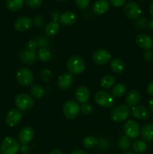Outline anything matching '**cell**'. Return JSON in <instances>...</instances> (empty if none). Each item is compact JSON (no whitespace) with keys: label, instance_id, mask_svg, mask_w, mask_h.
Masks as SVG:
<instances>
[{"label":"cell","instance_id":"6da1fadb","mask_svg":"<svg viewBox=\"0 0 153 154\" xmlns=\"http://www.w3.org/2000/svg\"><path fill=\"white\" fill-rule=\"evenodd\" d=\"M67 66L71 75H80L85 70L86 64L82 57L74 55L68 59Z\"/></svg>","mask_w":153,"mask_h":154},{"label":"cell","instance_id":"7a4b0ae2","mask_svg":"<svg viewBox=\"0 0 153 154\" xmlns=\"http://www.w3.org/2000/svg\"><path fill=\"white\" fill-rule=\"evenodd\" d=\"M20 150V144L16 139L10 136L4 138L0 146L1 154H16Z\"/></svg>","mask_w":153,"mask_h":154},{"label":"cell","instance_id":"3957f363","mask_svg":"<svg viewBox=\"0 0 153 154\" xmlns=\"http://www.w3.org/2000/svg\"><path fill=\"white\" fill-rule=\"evenodd\" d=\"M14 103L18 110L28 111L32 109L34 105L33 98L26 93H20L15 97Z\"/></svg>","mask_w":153,"mask_h":154},{"label":"cell","instance_id":"277c9868","mask_svg":"<svg viewBox=\"0 0 153 154\" xmlns=\"http://www.w3.org/2000/svg\"><path fill=\"white\" fill-rule=\"evenodd\" d=\"M16 81L22 87H28L34 81V75L29 69L26 67L20 68L16 74Z\"/></svg>","mask_w":153,"mask_h":154},{"label":"cell","instance_id":"5b68a950","mask_svg":"<svg viewBox=\"0 0 153 154\" xmlns=\"http://www.w3.org/2000/svg\"><path fill=\"white\" fill-rule=\"evenodd\" d=\"M130 114V110L127 105H121L116 107L110 114V117L113 121L120 123L127 120Z\"/></svg>","mask_w":153,"mask_h":154},{"label":"cell","instance_id":"8992f818","mask_svg":"<svg viewBox=\"0 0 153 154\" xmlns=\"http://www.w3.org/2000/svg\"><path fill=\"white\" fill-rule=\"evenodd\" d=\"M80 106L74 100H68L63 105V114L66 118L69 120L75 119L79 114Z\"/></svg>","mask_w":153,"mask_h":154},{"label":"cell","instance_id":"52a82bcc","mask_svg":"<svg viewBox=\"0 0 153 154\" xmlns=\"http://www.w3.org/2000/svg\"><path fill=\"white\" fill-rule=\"evenodd\" d=\"M94 101L104 108H111L114 105V97L105 91H98L94 95Z\"/></svg>","mask_w":153,"mask_h":154},{"label":"cell","instance_id":"ba28073f","mask_svg":"<svg viewBox=\"0 0 153 154\" xmlns=\"http://www.w3.org/2000/svg\"><path fill=\"white\" fill-rule=\"evenodd\" d=\"M140 126L134 120H128L124 125V135L129 138H135L140 135Z\"/></svg>","mask_w":153,"mask_h":154},{"label":"cell","instance_id":"9c48e42d","mask_svg":"<svg viewBox=\"0 0 153 154\" xmlns=\"http://www.w3.org/2000/svg\"><path fill=\"white\" fill-rule=\"evenodd\" d=\"M140 7L135 2H129L124 8V13L130 19H137L141 14Z\"/></svg>","mask_w":153,"mask_h":154},{"label":"cell","instance_id":"30bf717a","mask_svg":"<svg viewBox=\"0 0 153 154\" xmlns=\"http://www.w3.org/2000/svg\"><path fill=\"white\" fill-rule=\"evenodd\" d=\"M33 25V20L27 16H21L15 20L14 29L18 32H23L28 31Z\"/></svg>","mask_w":153,"mask_h":154},{"label":"cell","instance_id":"8fae6325","mask_svg":"<svg viewBox=\"0 0 153 154\" xmlns=\"http://www.w3.org/2000/svg\"><path fill=\"white\" fill-rule=\"evenodd\" d=\"M93 61L98 65H105L111 60V54L108 51L100 49L96 51L92 56Z\"/></svg>","mask_w":153,"mask_h":154},{"label":"cell","instance_id":"7c38bea8","mask_svg":"<svg viewBox=\"0 0 153 154\" xmlns=\"http://www.w3.org/2000/svg\"><path fill=\"white\" fill-rule=\"evenodd\" d=\"M22 118V113L18 109H12L8 112L5 116V123L10 127L16 126L20 122Z\"/></svg>","mask_w":153,"mask_h":154},{"label":"cell","instance_id":"4fadbf2b","mask_svg":"<svg viewBox=\"0 0 153 154\" xmlns=\"http://www.w3.org/2000/svg\"><path fill=\"white\" fill-rule=\"evenodd\" d=\"M34 136V129L30 126H25L19 132V141L21 144H26L29 143Z\"/></svg>","mask_w":153,"mask_h":154},{"label":"cell","instance_id":"5bb4252c","mask_svg":"<svg viewBox=\"0 0 153 154\" xmlns=\"http://www.w3.org/2000/svg\"><path fill=\"white\" fill-rule=\"evenodd\" d=\"M73 76L70 73H64L60 75L57 80V86L62 90H67L73 84Z\"/></svg>","mask_w":153,"mask_h":154},{"label":"cell","instance_id":"9a60e30c","mask_svg":"<svg viewBox=\"0 0 153 154\" xmlns=\"http://www.w3.org/2000/svg\"><path fill=\"white\" fill-rule=\"evenodd\" d=\"M131 113L135 119L139 120H145L149 117V111L142 105H136L131 108Z\"/></svg>","mask_w":153,"mask_h":154},{"label":"cell","instance_id":"2e32d148","mask_svg":"<svg viewBox=\"0 0 153 154\" xmlns=\"http://www.w3.org/2000/svg\"><path fill=\"white\" fill-rule=\"evenodd\" d=\"M136 43L140 48L150 50L153 47V39L146 34H139L136 38Z\"/></svg>","mask_w":153,"mask_h":154},{"label":"cell","instance_id":"e0dca14e","mask_svg":"<svg viewBox=\"0 0 153 154\" xmlns=\"http://www.w3.org/2000/svg\"><path fill=\"white\" fill-rule=\"evenodd\" d=\"M75 98L80 103H86L90 98V92L88 87L85 86H80L75 92Z\"/></svg>","mask_w":153,"mask_h":154},{"label":"cell","instance_id":"ac0fdd59","mask_svg":"<svg viewBox=\"0 0 153 154\" xmlns=\"http://www.w3.org/2000/svg\"><path fill=\"white\" fill-rule=\"evenodd\" d=\"M110 10V3L106 0H98L93 5V11L97 15H103Z\"/></svg>","mask_w":153,"mask_h":154},{"label":"cell","instance_id":"d6986e66","mask_svg":"<svg viewBox=\"0 0 153 154\" xmlns=\"http://www.w3.org/2000/svg\"><path fill=\"white\" fill-rule=\"evenodd\" d=\"M76 19H77V17H76V14L69 11H66L61 14L59 17V22L62 25L69 26L74 24L76 23Z\"/></svg>","mask_w":153,"mask_h":154},{"label":"cell","instance_id":"ffe728a7","mask_svg":"<svg viewBox=\"0 0 153 154\" xmlns=\"http://www.w3.org/2000/svg\"><path fill=\"white\" fill-rule=\"evenodd\" d=\"M20 60L26 64H33L37 60V56L34 51H30L24 50L20 53Z\"/></svg>","mask_w":153,"mask_h":154},{"label":"cell","instance_id":"44dd1931","mask_svg":"<svg viewBox=\"0 0 153 154\" xmlns=\"http://www.w3.org/2000/svg\"><path fill=\"white\" fill-rule=\"evenodd\" d=\"M141 99L140 94L136 90H131L127 94L125 98L126 103L128 106L134 107L136 106L140 102Z\"/></svg>","mask_w":153,"mask_h":154},{"label":"cell","instance_id":"7402d4cb","mask_svg":"<svg viewBox=\"0 0 153 154\" xmlns=\"http://www.w3.org/2000/svg\"><path fill=\"white\" fill-rule=\"evenodd\" d=\"M141 136L142 139L146 141L150 142L153 140V124L146 123L142 127L140 131Z\"/></svg>","mask_w":153,"mask_h":154},{"label":"cell","instance_id":"603a6c76","mask_svg":"<svg viewBox=\"0 0 153 154\" xmlns=\"http://www.w3.org/2000/svg\"><path fill=\"white\" fill-rule=\"evenodd\" d=\"M110 68L113 72L116 74H121L125 69L124 62L120 59H113L110 63Z\"/></svg>","mask_w":153,"mask_h":154},{"label":"cell","instance_id":"cb8c5ba5","mask_svg":"<svg viewBox=\"0 0 153 154\" xmlns=\"http://www.w3.org/2000/svg\"><path fill=\"white\" fill-rule=\"evenodd\" d=\"M59 29V24L57 21L52 20L48 23L45 26V33L48 36H53L56 35V33Z\"/></svg>","mask_w":153,"mask_h":154},{"label":"cell","instance_id":"d4e9b609","mask_svg":"<svg viewBox=\"0 0 153 154\" xmlns=\"http://www.w3.org/2000/svg\"><path fill=\"white\" fill-rule=\"evenodd\" d=\"M24 0H6V6L11 11H17L23 6Z\"/></svg>","mask_w":153,"mask_h":154},{"label":"cell","instance_id":"484cf974","mask_svg":"<svg viewBox=\"0 0 153 154\" xmlns=\"http://www.w3.org/2000/svg\"><path fill=\"white\" fill-rule=\"evenodd\" d=\"M132 149L136 153H142L147 150V144L142 140H136L132 144Z\"/></svg>","mask_w":153,"mask_h":154},{"label":"cell","instance_id":"4316f807","mask_svg":"<svg viewBox=\"0 0 153 154\" xmlns=\"http://www.w3.org/2000/svg\"><path fill=\"white\" fill-rule=\"evenodd\" d=\"M116 79L113 76L110 75H107L104 76L100 80V85L103 88L109 89L111 88L115 84Z\"/></svg>","mask_w":153,"mask_h":154},{"label":"cell","instance_id":"83f0119b","mask_svg":"<svg viewBox=\"0 0 153 154\" xmlns=\"http://www.w3.org/2000/svg\"><path fill=\"white\" fill-rule=\"evenodd\" d=\"M126 92V87L122 83H118L112 87L111 91L113 97H122Z\"/></svg>","mask_w":153,"mask_h":154},{"label":"cell","instance_id":"f1b7e54d","mask_svg":"<svg viewBox=\"0 0 153 154\" xmlns=\"http://www.w3.org/2000/svg\"><path fill=\"white\" fill-rule=\"evenodd\" d=\"M82 144H83V146L86 148L88 149V150H91V149L94 148L98 145V140L94 136L88 135V136H86L84 138L83 141H82Z\"/></svg>","mask_w":153,"mask_h":154},{"label":"cell","instance_id":"f546056e","mask_svg":"<svg viewBox=\"0 0 153 154\" xmlns=\"http://www.w3.org/2000/svg\"><path fill=\"white\" fill-rule=\"evenodd\" d=\"M38 57L43 62H48L52 57V53L49 49L46 48H40L38 53Z\"/></svg>","mask_w":153,"mask_h":154},{"label":"cell","instance_id":"4dcf8cb0","mask_svg":"<svg viewBox=\"0 0 153 154\" xmlns=\"http://www.w3.org/2000/svg\"><path fill=\"white\" fill-rule=\"evenodd\" d=\"M30 91H31L32 96L33 97L36 98V99H40L44 95V88L41 86L38 85V84H34V85L32 86Z\"/></svg>","mask_w":153,"mask_h":154},{"label":"cell","instance_id":"1f68e13d","mask_svg":"<svg viewBox=\"0 0 153 154\" xmlns=\"http://www.w3.org/2000/svg\"><path fill=\"white\" fill-rule=\"evenodd\" d=\"M118 146L121 150H127L130 147V140L126 135H122L118 139Z\"/></svg>","mask_w":153,"mask_h":154},{"label":"cell","instance_id":"d6a6232c","mask_svg":"<svg viewBox=\"0 0 153 154\" xmlns=\"http://www.w3.org/2000/svg\"><path fill=\"white\" fill-rule=\"evenodd\" d=\"M40 76L42 81H44V82H47V81H49L50 80L51 77H52V72L49 69H43L40 72Z\"/></svg>","mask_w":153,"mask_h":154},{"label":"cell","instance_id":"836d02e7","mask_svg":"<svg viewBox=\"0 0 153 154\" xmlns=\"http://www.w3.org/2000/svg\"><path fill=\"white\" fill-rule=\"evenodd\" d=\"M43 0H26L27 5L31 8H38L42 5Z\"/></svg>","mask_w":153,"mask_h":154},{"label":"cell","instance_id":"e575fe53","mask_svg":"<svg viewBox=\"0 0 153 154\" xmlns=\"http://www.w3.org/2000/svg\"><path fill=\"white\" fill-rule=\"evenodd\" d=\"M80 111L82 114H86V115H88V114H92V112L93 111V107L90 104L84 103L80 107Z\"/></svg>","mask_w":153,"mask_h":154},{"label":"cell","instance_id":"d590c367","mask_svg":"<svg viewBox=\"0 0 153 154\" xmlns=\"http://www.w3.org/2000/svg\"><path fill=\"white\" fill-rule=\"evenodd\" d=\"M90 0H75V4L80 9H85L88 6Z\"/></svg>","mask_w":153,"mask_h":154},{"label":"cell","instance_id":"8d00e7d4","mask_svg":"<svg viewBox=\"0 0 153 154\" xmlns=\"http://www.w3.org/2000/svg\"><path fill=\"white\" fill-rule=\"evenodd\" d=\"M38 48L37 42H34V40L28 41L26 43V50L30 51H34Z\"/></svg>","mask_w":153,"mask_h":154},{"label":"cell","instance_id":"74e56055","mask_svg":"<svg viewBox=\"0 0 153 154\" xmlns=\"http://www.w3.org/2000/svg\"><path fill=\"white\" fill-rule=\"evenodd\" d=\"M110 2L114 7L120 8L124 5L125 3V0H110Z\"/></svg>","mask_w":153,"mask_h":154},{"label":"cell","instance_id":"f35d334b","mask_svg":"<svg viewBox=\"0 0 153 154\" xmlns=\"http://www.w3.org/2000/svg\"><path fill=\"white\" fill-rule=\"evenodd\" d=\"M143 58L145 59L146 61H151L153 58V54L150 50H147L145 53H144Z\"/></svg>","mask_w":153,"mask_h":154},{"label":"cell","instance_id":"ab89813d","mask_svg":"<svg viewBox=\"0 0 153 154\" xmlns=\"http://www.w3.org/2000/svg\"><path fill=\"white\" fill-rule=\"evenodd\" d=\"M147 93L148 95L153 96V81H151L147 86Z\"/></svg>","mask_w":153,"mask_h":154},{"label":"cell","instance_id":"60d3db41","mask_svg":"<svg viewBox=\"0 0 153 154\" xmlns=\"http://www.w3.org/2000/svg\"><path fill=\"white\" fill-rule=\"evenodd\" d=\"M50 154H64L62 151H61L60 150H58V149H55V150H52V151L50 152Z\"/></svg>","mask_w":153,"mask_h":154},{"label":"cell","instance_id":"b9f144b4","mask_svg":"<svg viewBox=\"0 0 153 154\" xmlns=\"http://www.w3.org/2000/svg\"><path fill=\"white\" fill-rule=\"evenodd\" d=\"M148 105H149V108L151 112L153 114V98H152L149 101H148Z\"/></svg>","mask_w":153,"mask_h":154},{"label":"cell","instance_id":"7bdbcfd3","mask_svg":"<svg viewBox=\"0 0 153 154\" xmlns=\"http://www.w3.org/2000/svg\"><path fill=\"white\" fill-rule=\"evenodd\" d=\"M70 154H86V153L85 152L82 150H74V151L72 152Z\"/></svg>","mask_w":153,"mask_h":154},{"label":"cell","instance_id":"ee69618b","mask_svg":"<svg viewBox=\"0 0 153 154\" xmlns=\"http://www.w3.org/2000/svg\"><path fill=\"white\" fill-rule=\"evenodd\" d=\"M149 13L151 14L152 17L153 18V2L151 3V5L149 6Z\"/></svg>","mask_w":153,"mask_h":154},{"label":"cell","instance_id":"f6af8a7d","mask_svg":"<svg viewBox=\"0 0 153 154\" xmlns=\"http://www.w3.org/2000/svg\"><path fill=\"white\" fill-rule=\"evenodd\" d=\"M148 27H149V29H151L153 30V20L148 23Z\"/></svg>","mask_w":153,"mask_h":154},{"label":"cell","instance_id":"bcb514c9","mask_svg":"<svg viewBox=\"0 0 153 154\" xmlns=\"http://www.w3.org/2000/svg\"><path fill=\"white\" fill-rule=\"evenodd\" d=\"M124 154H136V153H133V152H126V153H124Z\"/></svg>","mask_w":153,"mask_h":154},{"label":"cell","instance_id":"7dc6e473","mask_svg":"<svg viewBox=\"0 0 153 154\" xmlns=\"http://www.w3.org/2000/svg\"><path fill=\"white\" fill-rule=\"evenodd\" d=\"M57 1H65V0H57Z\"/></svg>","mask_w":153,"mask_h":154},{"label":"cell","instance_id":"c3c4849f","mask_svg":"<svg viewBox=\"0 0 153 154\" xmlns=\"http://www.w3.org/2000/svg\"><path fill=\"white\" fill-rule=\"evenodd\" d=\"M140 1H143V0H140Z\"/></svg>","mask_w":153,"mask_h":154}]
</instances>
